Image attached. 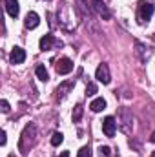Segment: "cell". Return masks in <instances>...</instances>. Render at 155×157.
I'll use <instances>...</instances> for the list:
<instances>
[{
  "instance_id": "cell-1",
  "label": "cell",
  "mask_w": 155,
  "mask_h": 157,
  "mask_svg": "<svg viewBox=\"0 0 155 157\" xmlns=\"http://www.w3.org/2000/svg\"><path fill=\"white\" fill-rule=\"evenodd\" d=\"M35 141H37V128H35L33 122H29V124H26V128H24V132L20 135V143H18L20 152L26 155L29 152V148H33Z\"/></svg>"
},
{
  "instance_id": "cell-2",
  "label": "cell",
  "mask_w": 155,
  "mask_h": 157,
  "mask_svg": "<svg viewBox=\"0 0 155 157\" xmlns=\"http://www.w3.org/2000/svg\"><path fill=\"white\" fill-rule=\"evenodd\" d=\"M153 11H155V6H153V4H152L150 0H142V2L139 4V11H137V20H139L141 24L148 22V20L152 18Z\"/></svg>"
},
{
  "instance_id": "cell-3",
  "label": "cell",
  "mask_w": 155,
  "mask_h": 157,
  "mask_svg": "<svg viewBox=\"0 0 155 157\" xmlns=\"http://www.w3.org/2000/svg\"><path fill=\"white\" fill-rule=\"evenodd\" d=\"M131 113L126 110V108H120V122H119V126H120V130L124 132V133H130L131 132Z\"/></svg>"
},
{
  "instance_id": "cell-4",
  "label": "cell",
  "mask_w": 155,
  "mask_h": 157,
  "mask_svg": "<svg viewBox=\"0 0 155 157\" xmlns=\"http://www.w3.org/2000/svg\"><path fill=\"white\" fill-rule=\"evenodd\" d=\"M95 78L99 80V82H102V84H110V68H108V64H99V68H97V71H95Z\"/></svg>"
},
{
  "instance_id": "cell-5",
  "label": "cell",
  "mask_w": 155,
  "mask_h": 157,
  "mask_svg": "<svg viewBox=\"0 0 155 157\" xmlns=\"http://www.w3.org/2000/svg\"><path fill=\"white\" fill-rule=\"evenodd\" d=\"M55 70H57L59 75H68V73L73 70V62H71L70 59H60V60H57Z\"/></svg>"
},
{
  "instance_id": "cell-6",
  "label": "cell",
  "mask_w": 155,
  "mask_h": 157,
  "mask_svg": "<svg viewBox=\"0 0 155 157\" xmlns=\"http://www.w3.org/2000/svg\"><path fill=\"white\" fill-rule=\"evenodd\" d=\"M53 46H59V48H60L62 42H59L53 35H44V37L40 39V49H42V51H49Z\"/></svg>"
},
{
  "instance_id": "cell-7",
  "label": "cell",
  "mask_w": 155,
  "mask_h": 157,
  "mask_svg": "<svg viewBox=\"0 0 155 157\" xmlns=\"http://www.w3.org/2000/svg\"><path fill=\"white\" fill-rule=\"evenodd\" d=\"M115 130H117V121L113 117H106L102 121V132H104L106 137H113Z\"/></svg>"
},
{
  "instance_id": "cell-8",
  "label": "cell",
  "mask_w": 155,
  "mask_h": 157,
  "mask_svg": "<svg viewBox=\"0 0 155 157\" xmlns=\"http://www.w3.org/2000/svg\"><path fill=\"white\" fill-rule=\"evenodd\" d=\"M26 60V51L22 48H13L9 53V62L11 64H22Z\"/></svg>"
},
{
  "instance_id": "cell-9",
  "label": "cell",
  "mask_w": 155,
  "mask_h": 157,
  "mask_svg": "<svg viewBox=\"0 0 155 157\" xmlns=\"http://www.w3.org/2000/svg\"><path fill=\"white\" fill-rule=\"evenodd\" d=\"M93 9L99 13V17H102L104 20H108L110 17H112V13H110V9H108V6L102 2V0H93Z\"/></svg>"
},
{
  "instance_id": "cell-10",
  "label": "cell",
  "mask_w": 155,
  "mask_h": 157,
  "mask_svg": "<svg viewBox=\"0 0 155 157\" xmlns=\"http://www.w3.org/2000/svg\"><path fill=\"white\" fill-rule=\"evenodd\" d=\"M73 86H75V80H66V82H60V84H59V88H57V99H59V101H62Z\"/></svg>"
},
{
  "instance_id": "cell-11",
  "label": "cell",
  "mask_w": 155,
  "mask_h": 157,
  "mask_svg": "<svg viewBox=\"0 0 155 157\" xmlns=\"http://www.w3.org/2000/svg\"><path fill=\"white\" fill-rule=\"evenodd\" d=\"M39 24H40V17L35 11H29V13L26 15V18H24V26H26L28 29H35Z\"/></svg>"
},
{
  "instance_id": "cell-12",
  "label": "cell",
  "mask_w": 155,
  "mask_h": 157,
  "mask_svg": "<svg viewBox=\"0 0 155 157\" xmlns=\"http://www.w3.org/2000/svg\"><path fill=\"white\" fill-rule=\"evenodd\" d=\"M6 11L9 13V17L17 18L18 13H20V6H18V2H17V0H6Z\"/></svg>"
},
{
  "instance_id": "cell-13",
  "label": "cell",
  "mask_w": 155,
  "mask_h": 157,
  "mask_svg": "<svg viewBox=\"0 0 155 157\" xmlns=\"http://www.w3.org/2000/svg\"><path fill=\"white\" fill-rule=\"evenodd\" d=\"M135 48H137V55H139V59L144 62V60H148L150 57H152V49L150 48H146V46H142L141 42H137L135 44Z\"/></svg>"
},
{
  "instance_id": "cell-14",
  "label": "cell",
  "mask_w": 155,
  "mask_h": 157,
  "mask_svg": "<svg viewBox=\"0 0 155 157\" xmlns=\"http://www.w3.org/2000/svg\"><path fill=\"white\" fill-rule=\"evenodd\" d=\"M89 108H91V112H95V113H99V112H102V110H106V101H104L102 97H99V99H95V101H91V104H89Z\"/></svg>"
},
{
  "instance_id": "cell-15",
  "label": "cell",
  "mask_w": 155,
  "mask_h": 157,
  "mask_svg": "<svg viewBox=\"0 0 155 157\" xmlns=\"http://www.w3.org/2000/svg\"><path fill=\"white\" fill-rule=\"evenodd\" d=\"M35 73H37L39 80H42V82H47V80H49V73H47V70H46L44 66H37Z\"/></svg>"
},
{
  "instance_id": "cell-16",
  "label": "cell",
  "mask_w": 155,
  "mask_h": 157,
  "mask_svg": "<svg viewBox=\"0 0 155 157\" xmlns=\"http://www.w3.org/2000/svg\"><path fill=\"white\" fill-rule=\"evenodd\" d=\"M82 112H84L82 104H77V106L73 108V115H71V119H73V122H78V121L82 119Z\"/></svg>"
},
{
  "instance_id": "cell-17",
  "label": "cell",
  "mask_w": 155,
  "mask_h": 157,
  "mask_svg": "<svg viewBox=\"0 0 155 157\" xmlns=\"http://www.w3.org/2000/svg\"><path fill=\"white\" fill-rule=\"evenodd\" d=\"M62 141H64V135H62L60 132H55V133L51 135V144H53V146H59V144H62Z\"/></svg>"
},
{
  "instance_id": "cell-18",
  "label": "cell",
  "mask_w": 155,
  "mask_h": 157,
  "mask_svg": "<svg viewBox=\"0 0 155 157\" xmlns=\"http://www.w3.org/2000/svg\"><path fill=\"white\" fill-rule=\"evenodd\" d=\"M97 93V84L95 82H88V86H86V95L88 97H93Z\"/></svg>"
},
{
  "instance_id": "cell-19",
  "label": "cell",
  "mask_w": 155,
  "mask_h": 157,
  "mask_svg": "<svg viewBox=\"0 0 155 157\" xmlns=\"http://www.w3.org/2000/svg\"><path fill=\"white\" fill-rule=\"evenodd\" d=\"M77 157H91V150H89V146H82V148L78 150Z\"/></svg>"
},
{
  "instance_id": "cell-20",
  "label": "cell",
  "mask_w": 155,
  "mask_h": 157,
  "mask_svg": "<svg viewBox=\"0 0 155 157\" xmlns=\"http://www.w3.org/2000/svg\"><path fill=\"white\" fill-rule=\"evenodd\" d=\"M99 154H100V157H112V148L110 146H100Z\"/></svg>"
},
{
  "instance_id": "cell-21",
  "label": "cell",
  "mask_w": 155,
  "mask_h": 157,
  "mask_svg": "<svg viewBox=\"0 0 155 157\" xmlns=\"http://www.w3.org/2000/svg\"><path fill=\"white\" fill-rule=\"evenodd\" d=\"M0 106H2V113H7V112H9V102H7L6 99H2Z\"/></svg>"
},
{
  "instance_id": "cell-22",
  "label": "cell",
  "mask_w": 155,
  "mask_h": 157,
  "mask_svg": "<svg viewBox=\"0 0 155 157\" xmlns=\"http://www.w3.org/2000/svg\"><path fill=\"white\" fill-rule=\"evenodd\" d=\"M6 141H7V137H6V132L2 130V133H0V144L4 146V144H6Z\"/></svg>"
},
{
  "instance_id": "cell-23",
  "label": "cell",
  "mask_w": 155,
  "mask_h": 157,
  "mask_svg": "<svg viewBox=\"0 0 155 157\" xmlns=\"http://www.w3.org/2000/svg\"><path fill=\"white\" fill-rule=\"evenodd\" d=\"M60 157H70V152H62V154H60Z\"/></svg>"
},
{
  "instance_id": "cell-24",
  "label": "cell",
  "mask_w": 155,
  "mask_h": 157,
  "mask_svg": "<svg viewBox=\"0 0 155 157\" xmlns=\"http://www.w3.org/2000/svg\"><path fill=\"white\" fill-rule=\"evenodd\" d=\"M150 141H152V143H155V132L152 133V137H150Z\"/></svg>"
},
{
  "instance_id": "cell-25",
  "label": "cell",
  "mask_w": 155,
  "mask_h": 157,
  "mask_svg": "<svg viewBox=\"0 0 155 157\" xmlns=\"http://www.w3.org/2000/svg\"><path fill=\"white\" fill-rule=\"evenodd\" d=\"M152 157H155V152H153V154H152Z\"/></svg>"
}]
</instances>
